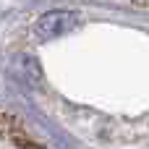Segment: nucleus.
<instances>
[{
  "label": "nucleus",
  "instance_id": "1",
  "mask_svg": "<svg viewBox=\"0 0 149 149\" xmlns=\"http://www.w3.org/2000/svg\"><path fill=\"white\" fill-rule=\"evenodd\" d=\"M0 149H50L24 120L0 110Z\"/></svg>",
  "mask_w": 149,
  "mask_h": 149
}]
</instances>
